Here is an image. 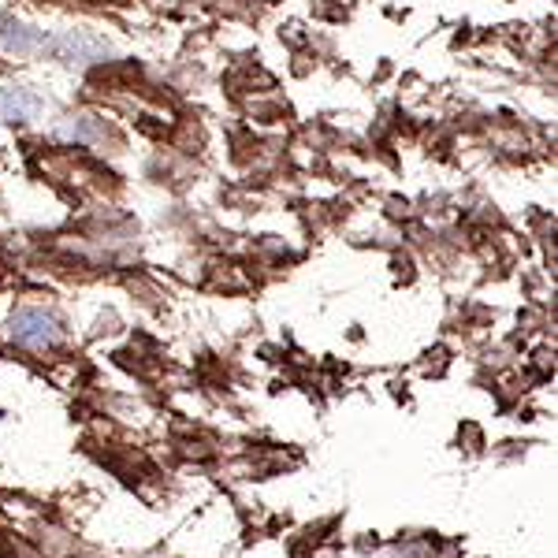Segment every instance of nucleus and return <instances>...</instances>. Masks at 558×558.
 <instances>
[{"instance_id":"7ed1b4c3","label":"nucleus","mask_w":558,"mask_h":558,"mask_svg":"<svg viewBox=\"0 0 558 558\" xmlns=\"http://www.w3.org/2000/svg\"><path fill=\"white\" fill-rule=\"evenodd\" d=\"M38 45H45V38L34 26H23L15 20H0V49L4 52H34Z\"/></svg>"},{"instance_id":"f257e3e1","label":"nucleus","mask_w":558,"mask_h":558,"mask_svg":"<svg viewBox=\"0 0 558 558\" xmlns=\"http://www.w3.org/2000/svg\"><path fill=\"white\" fill-rule=\"evenodd\" d=\"M8 336H12L15 347L23 350H52L64 339V328L52 313L45 310H20L8 324Z\"/></svg>"},{"instance_id":"f03ea898","label":"nucleus","mask_w":558,"mask_h":558,"mask_svg":"<svg viewBox=\"0 0 558 558\" xmlns=\"http://www.w3.org/2000/svg\"><path fill=\"white\" fill-rule=\"evenodd\" d=\"M41 112V101L26 89H0V123H20V120H34Z\"/></svg>"}]
</instances>
